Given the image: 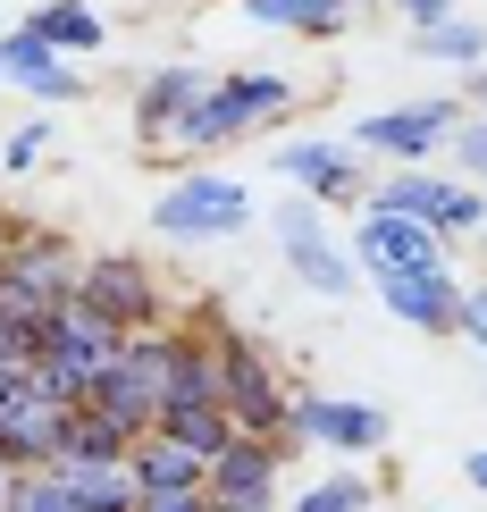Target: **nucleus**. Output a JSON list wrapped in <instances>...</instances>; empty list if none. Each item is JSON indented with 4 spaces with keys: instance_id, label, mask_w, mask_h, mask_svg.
Here are the masks:
<instances>
[{
    "instance_id": "4",
    "label": "nucleus",
    "mask_w": 487,
    "mask_h": 512,
    "mask_svg": "<svg viewBox=\"0 0 487 512\" xmlns=\"http://www.w3.org/2000/svg\"><path fill=\"white\" fill-rule=\"evenodd\" d=\"M244 227H252V194L219 168H185L152 202V236L168 244H219V236H244Z\"/></svg>"
},
{
    "instance_id": "19",
    "label": "nucleus",
    "mask_w": 487,
    "mask_h": 512,
    "mask_svg": "<svg viewBox=\"0 0 487 512\" xmlns=\"http://www.w3.org/2000/svg\"><path fill=\"white\" fill-rule=\"evenodd\" d=\"M26 26L51 42L59 59H84V51H101V42H110V26H101V9H93V0H42Z\"/></svg>"
},
{
    "instance_id": "20",
    "label": "nucleus",
    "mask_w": 487,
    "mask_h": 512,
    "mask_svg": "<svg viewBox=\"0 0 487 512\" xmlns=\"http://www.w3.org/2000/svg\"><path fill=\"white\" fill-rule=\"evenodd\" d=\"M244 17H252V26H269V34H303V42H328V34L353 17V0H244Z\"/></svg>"
},
{
    "instance_id": "29",
    "label": "nucleus",
    "mask_w": 487,
    "mask_h": 512,
    "mask_svg": "<svg viewBox=\"0 0 487 512\" xmlns=\"http://www.w3.org/2000/svg\"><path fill=\"white\" fill-rule=\"evenodd\" d=\"M135 512H210V487H160V496H143Z\"/></svg>"
},
{
    "instance_id": "22",
    "label": "nucleus",
    "mask_w": 487,
    "mask_h": 512,
    "mask_svg": "<svg viewBox=\"0 0 487 512\" xmlns=\"http://www.w3.org/2000/svg\"><path fill=\"white\" fill-rule=\"evenodd\" d=\"M412 51L420 59H446V68H487V26L479 17H446V26H429V34H412Z\"/></svg>"
},
{
    "instance_id": "13",
    "label": "nucleus",
    "mask_w": 487,
    "mask_h": 512,
    "mask_svg": "<svg viewBox=\"0 0 487 512\" xmlns=\"http://www.w3.org/2000/svg\"><path fill=\"white\" fill-rule=\"evenodd\" d=\"M17 277V286H34L42 303H68L76 294V277H84V252L59 236V227H17V244H9V261H0Z\"/></svg>"
},
{
    "instance_id": "31",
    "label": "nucleus",
    "mask_w": 487,
    "mask_h": 512,
    "mask_svg": "<svg viewBox=\"0 0 487 512\" xmlns=\"http://www.w3.org/2000/svg\"><path fill=\"white\" fill-rule=\"evenodd\" d=\"M395 9H404L412 34H429V26H446V17H454V0H395Z\"/></svg>"
},
{
    "instance_id": "9",
    "label": "nucleus",
    "mask_w": 487,
    "mask_h": 512,
    "mask_svg": "<svg viewBox=\"0 0 487 512\" xmlns=\"http://www.w3.org/2000/svg\"><path fill=\"white\" fill-rule=\"evenodd\" d=\"M278 244H286V269L303 277L311 294H353V252H336L328 244V227H320V202L311 194H286L278 202Z\"/></svg>"
},
{
    "instance_id": "25",
    "label": "nucleus",
    "mask_w": 487,
    "mask_h": 512,
    "mask_svg": "<svg viewBox=\"0 0 487 512\" xmlns=\"http://www.w3.org/2000/svg\"><path fill=\"white\" fill-rule=\"evenodd\" d=\"M479 227H487V194H479V185H454L446 210H437V236H446V244H471Z\"/></svg>"
},
{
    "instance_id": "3",
    "label": "nucleus",
    "mask_w": 487,
    "mask_h": 512,
    "mask_svg": "<svg viewBox=\"0 0 487 512\" xmlns=\"http://www.w3.org/2000/svg\"><path fill=\"white\" fill-rule=\"evenodd\" d=\"M219 403H227V420H236V437H278L286 445L294 387L244 328H219Z\"/></svg>"
},
{
    "instance_id": "10",
    "label": "nucleus",
    "mask_w": 487,
    "mask_h": 512,
    "mask_svg": "<svg viewBox=\"0 0 487 512\" xmlns=\"http://www.w3.org/2000/svg\"><path fill=\"white\" fill-rule=\"evenodd\" d=\"M353 269L370 277H420V269H446V236L420 219H387V210H362L353 227Z\"/></svg>"
},
{
    "instance_id": "28",
    "label": "nucleus",
    "mask_w": 487,
    "mask_h": 512,
    "mask_svg": "<svg viewBox=\"0 0 487 512\" xmlns=\"http://www.w3.org/2000/svg\"><path fill=\"white\" fill-rule=\"evenodd\" d=\"M26 395H42V387H34V361H0V420H9Z\"/></svg>"
},
{
    "instance_id": "7",
    "label": "nucleus",
    "mask_w": 487,
    "mask_h": 512,
    "mask_svg": "<svg viewBox=\"0 0 487 512\" xmlns=\"http://www.w3.org/2000/svg\"><path fill=\"white\" fill-rule=\"evenodd\" d=\"M278 177L294 185V194H311L320 210H362L370 202V168H362V152L353 143H328V135H294V143H278Z\"/></svg>"
},
{
    "instance_id": "27",
    "label": "nucleus",
    "mask_w": 487,
    "mask_h": 512,
    "mask_svg": "<svg viewBox=\"0 0 487 512\" xmlns=\"http://www.w3.org/2000/svg\"><path fill=\"white\" fill-rule=\"evenodd\" d=\"M446 152H454V168H471V177L487 185V118H462V126H454V143H446Z\"/></svg>"
},
{
    "instance_id": "2",
    "label": "nucleus",
    "mask_w": 487,
    "mask_h": 512,
    "mask_svg": "<svg viewBox=\"0 0 487 512\" xmlns=\"http://www.w3.org/2000/svg\"><path fill=\"white\" fill-rule=\"evenodd\" d=\"M168 378H177V328H143V336H126V353L101 370L93 412H110L126 437H152L160 412H168Z\"/></svg>"
},
{
    "instance_id": "8",
    "label": "nucleus",
    "mask_w": 487,
    "mask_h": 512,
    "mask_svg": "<svg viewBox=\"0 0 487 512\" xmlns=\"http://www.w3.org/2000/svg\"><path fill=\"white\" fill-rule=\"evenodd\" d=\"M294 445H328V454H387V412L362 395H294L286 412V454Z\"/></svg>"
},
{
    "instance_id": "1",
    "label": "nucleus",
    "mask_w": 487,
    "mask_h": 512,
    "mask_svg": "<svg viewBox=\"0 0 487 512\" xmlns=\"http://www.w3.org/2000/svg\"><path fill=\"white\" fill-rule=\"evenodd\" d=\"M278 110H294V84L286 76H210V93L185 110L168 135L152 143V152H227V143H244L261 118H278Z\"/></svg>"
},
{
    "instance_id": "12",
    "label": "nucleus",
    "mask_w": 487,
    "mask_h": 512,
    "mask_svg": "<svg viewBox=\"0 0 487 512\" xmlns=\"http://www.w3.org/2000/svg\"><path fill=\"white\" fill-rule=\"evenodd\" d=\"M462 277L454 269H420V277H378V303H387V319H404V328L420 336H462Z\"/></svg>"
},
{
    "instance_id": "21",
    "label": "nucleus",
    "mask_w": 487,
    "mask_h": 512,
    "mask_svg": "<svg viewBox=\"0 0 487 512\" xmlns=\"http://www.w3.org/2000/svg\"><path fill=\"white\" fill-rule=\"evenodd\" d=\"M160 437H177L185 454L219 462L227 445H236V420H227V403H168V412H160Z\"/></svg>"
},
{
    "instance_id": "23",
    "label": "nucleus",
    "mask_w": 487,
    "mask_h": 512,
    "mask_svg": "<svg viewBox=\"0 0 487 512\" xmlns=\"http://www.w3.org/2000/svg\"><path fill=\"white\" fill-rule=\"evenodd\" d=\"M370 504H378V479L336 471V479H320V487H303V504H294V512H370Z\"/></svg>"
},
{
    "instance_id": "17",
    "label": "nucleus",
    "mask_w": 487,
    "mask_h": 512,
    "mask_svg": "<svg viewBox=\"0 0 487 512\" xmlns=\"http://www.w3.org/2000/svg\"><path fill=\"white\" fill-rule=\"evenodd\" d=\"M446 194H454V177H437V168H395V177H378V185H370V202H362V210H387V219H420V227H437Z\"/></svg>"
},
{
    "instance_id": "14",
    "label": "nucleus",
    "mask_w": 487,
    "mask_h": 512,
    "mask_svg": "<svg viewBox=\"0 0 487 512\" xmlns=\"http://www.w3.org/2000/svg\"><path fill=\"white\" fill-rule=\"evenodd\" d=\"M0 76H9L17 93H34V101H84V76H76V68H68V59H59L34 26L0 34Z\"/></svg>"
},
{
    "instance_id": "33",
    "label": "nucleus",
    "mask_w": 487,
    "mask_h": 512,
    "mask_svg": "<svg viewBox=\"0 0 487 512\" xmlns=\"http://www.w3.org/2000/svg\"><path fill=\"white\" fill-rule=\"evenodd\" d=\"M462 101H471V118H487V68L471 76V93H462Z\"/></svg>"
},
{
    "instance_id": "24",
    "label": "nucleus",
    "mask_w": 487,
    "mask_h": 512,
    "mask_svg": "<svg viewBox=\"0 0 487 512\" xmlns=\"http://www.w3.org/2000/svg\"><path fill=\"white\" fill-rule=\"evenodd\" d=\"M17 512H84V496L68 471H26L17 479Z\"/></svg>"
},
{
    "instance_id": "6",
    "label": "nucleus",
    "mask_w": 487,
    "mask_h": 512,
    "mask_svg": "<svg viewBox=\"0 0 487 512\" xmlns=\"http://www.w3.org/2000/svg\"><path fill=\"white\" fill-rule=\"evenodd\" d=\"M462 118H471L462 101H404V110L353 118V152H378V160H395V168H429V152H446Z\"/></svg>"
},
{
    "instance_id": "34",
    "label": "nucleus",
    "mask_w": 487,
    "mask_h": 512,
    "mask_svg": "<svg viewBox=\"0 0 487 512\" xmlns=\"http://www.w3.org/2000/svg\"><path fill=\"white\" fill-rule=\"evenodd\" d=\"M17 479H26V471H0V504H17Z\"/></svg>"
},
{
    "instance_id": "18",
    "label": "nucleus",
    "mask_w": 487,
    "mask_h": 512,
    "mask_svg": "<svg viewBox=\"0 0 487 512\" xmlns=\"http://www.w3.org/2000/svg\"><path fill=\"white\" fill-rule=\"evenodd\" d=\"M126 471H135L143 496H160V487H210V462L202 454H185L177 437H135V454H126Z\"/></svg>"
},
{
    "instance_id": "15",
    "label": "nucleus",
    "mask_w": 487,
    "mask_h": 512,
    "mask_svg": "<svg viewBox=\"0 0 487 512\" xmlns=\"http://www.w3.org/2000/svg\"><path fill=\"white\" fill-rule=\"evenodd\" d=\"M126 454H135V437H126L110 412L76 403V412H68V437H59V462H51V471H101V462H126Z\"/></svg>"
},
{
    "instance_id": "5",
    "label": "nucleus",
    "mask_w": 487,
    "mask_h": 512,
    "mask_svg": "<svg viewBox=\"0 0 487 512\" xmlns=\"http://www.w3.org/2000/svg\"><path fill=\"white\" fill-rule=\"evenodd\" d=\"M76 303H93L110 328L126 336H143V328H168V286H160V269L143 261V252H93L76 277Z\"/></svg>"
},
{
    "instance_id": "35",
    "label": "nucleus",
    "mask_w": 487,
    "mask_h": 512,
    "mask_svg": "<svg viewBox=\"0 0 487 512\" xmlns=\"http://www.w3.org/2000/svg\"><path fill=\"white\" fill-rule=\"evenodd\" d=\"M9 244H17V227H9V219H0V261H9Z\"/></svg>"
},
{
    "instance_id": "11",
    "label": "nucleus",
    "mask_w": 487,
    "mask_h": 512,
    "mask_svg": "<svg viewBox=\"0 0 487 512\" xmlns=\"http://www.w3.org/2000/svg\"><path fill=\"white\" fill-rule=\"evenodd\" d=\"M278 471H286L278 437H236L210 462V512H278Z\"/></svg>"
},
{
    "instance_id": "36",
    "label": "nucleus",
    "mask_w": 487,
    "mask_h": 512,
    "mask_svg": "<svg viewBox=\"0 0 487 512\" xmlns=\"http://www.w3.org/2000/svg\"><path fill=\"white\" fill-rule=\"evenodd\" d=\"M0 512H17V504H0Z\"/></svg>"
},
{
    "instance_id": "16",
    "label": "nucleus",
    "mask_w": 487,
    "mask_h": 512,
    "mask_svg": "<svg viewBox=\"0 0 487 512\" xmlns=\"http://www.w3.org/2000/svg\"><path fill=\"white\" fill-rule=\"evenodd\" d=\"M210 93V76L202 68H160V76H143V93H135V126H143V143H160L168 126H177L194 101Z\"/></svg>"
},
{
    "instance_id": "26",
    "label": "nucleus",
    "mask_w": 487,
    "mask_h": 512,
    "mask_svg": "<svg viewBox=\"0 0 487 512\" xmlns=\"http://www.w3.org/2000/svg\"><path fill=\"white\" fill-rule=\"evenodd\" d=\"M42 152H51V126H42V118H34V126H17V135H9V143H0V168H9V177H26V168H34Z\"/></svg>"
},
{
    "instance_id": "37",
    "label": "nucleus",
    "mask_w": 487,
    "mask_h": 512,
    "mask_svg": "<svg viewBox=\"0 0 487 512\" xmlns=\"http://www.w3.org/2000/svg\"><path fill=\"white\" fill-rule=\"evenodd\" d=\"M479 194H487V185H479Z\"/></svg>"
},
{
    "instance_id": "30",
    "label": "nucleus",
    "mask_w": 487,
    "mask_h": 512,
    "mask_svg": "<svg viewBox=\"0 0 487 512\" xmlns=\"http://www.w3.org/2000/svg\"><path fill=\"white\" fill-rule=\"evenodd\" d=\"M462 336H471V345L487 353V277H479L471 294H462Z\"/></svg>"
},
{
    "instance_id": "32",
    "label": "nucleus",
    "mask_w": 487,
    "mask_h": 512,
    "mask_svg": "<svg viewBox=\"0 0 487 512\" xmlns=\"http://www.w3.org/2000/svg\"><path fill=\"white\" fill-rule=\"evenodd\" d=\"M462 479H471L479 496H487V445H479V454H462Z\"/></svg>"
}]
</instances>
